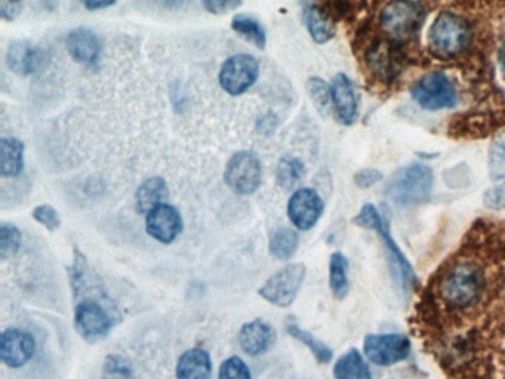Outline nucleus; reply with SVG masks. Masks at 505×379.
I'll use <instances>...</instances> for the list:
<instances>
[{
  "label": "nucleus",
  "instance_id": "7ed1b4c3",
  "mask_svg": "<svg viewBox=\"0 0 505 379\" xmlns=\"http://www.w3.org/2000/svg\"><path fill=\"white\" fill-rule=\"evenodd\" d=\"M432 172L421 163H412L391 175L386 187V196L398 206H415L432 196Z\"/></svg>",
  "mask_w": 505,
  "mask_h": 379
},
{
  "label": "nucleus",
  "instance_id": "a19ab883",
  "mask_svg": "<svg viewBox=\"0 0 505 379\" xmlns=\"http://www.w3.org/2000/svg\"><path fill=\"white\" fill-rule=\"evenodd\" d=\"M504 379H505V375H504Z\"/></svg>",
  "mask_w": 505,
  "mask_h": 379
},
{
  "label": "nucleus",
  "instance_id": "7c9ffc66",
  "mask_svg": "<svg viewBox=\"0 0 505 379\" xmlns=\"http://www.w3.org/2000/svg\"><path fill=\"white\" fill-rule=\"evenodd\" d=\"M103 379H133V366L119 354H110L104 360Z\"/></svg>",
  "mask_w": 505,
  "mask_h": 379
},
{
  "label": "nucleus",
  "instance_id": "f257e3e1",
  "mask_svg": "<svg viewBox=\"0 0 505 379\" xmlns=\"http://www.w3.org/2000/svg\"><path fill=\"white\" fill-rule=\"evenodd\" d=\"M69 277L76 303L74 328L85 341H101L120 322L116 304L113 303L103 285L97 281L88 261L78 249L74 251Z\"/></svg>",
  "mask_w": 505,
  "mask_h": 379
},
{
  "label": "nucleus",
  "instance_id": "0eeeda50",
  "mask_svg": "<svg viewBox=\"0 0 505 379\" xmlns=\"http://www.w3.org/2000/svg\"><path fill=\"white\" fill-rule=\"evenodd\" d=\"M305 274H307V269L304 264L287 265L278 270V273H274L260 288L258 294L261 295L267 303L273 304L276 307H289L300 292Z\"/></svg>",
  "mask_w": 505,
  "mask_h": 379
},
{
  "label": "nucleus",
  "instance_id": "f8f14e48",
  "mask_svg": "<svg viewBox=\"0 0 505 379\" xmlns=\"http://www.w3.org/2000/svg\"><path fill=\"white\" fill-rule=\"evenodd\" d=\"M323 201L312 188H300L287 203V217L298 230L307 231L316 226L323 213Z\"/></svg>",
  "mask_w": 505,
  "mask_h": 379
},
{
  "label": "nucleus",
  "instance_id": "72a5a7b5",
  "mask_svg": "<svg viewBox=\"0 0 505 379\" xmlns=\"http://www.w3.org/2000/svg\"><path fill=\"white\" fill-rule=\"evenodd\" d=\"M31 215H33L36 221L42 224L43 227H47V230L56 231L60 228V215L56 212V209L52 208L51 205L38 206Z\"/></svg>",
  "mask_w": 505,
  "mask_h": 379
},
{
  "label": "nucleus",
  "instance_id": "20e7f679",
  "mask_svg": "<svg viewBox=\"0 0 505 379\" xmlns=\"http://www.w3.org/2000/svg\"><path fill=\"white\" fill-rule=\"evenodd\" d=\"M471 30L468 22L454 13H441L428 33V47L432 56L449 60L468 47Z\"/></svg>",
  "mask_w": 505,
  "mask_h": 379
},
{
  "label": "nucleus",
  "instance_id": "2f4dec72",
  "mask_svg": "<svg viewBox=\"0 0 505 379\" xmlns=\"http://www.w3.org/2000/svg\"><path fill=\"white\" fill-rule=\"evenodd\" d=\"M489 174L493 179L505 178V135L498 138L491 147Z\"/></svg>",
  "mask_w": 505,
  "mask_h": 379
},
{
  "label": "nucleus",
  "instance_id": "4468645a",
  "mask_svg": "<svg viewBox=\"0 0 505 379\" xmlns=\"http://www.w3.org/2000/svg\"><path fill=\"white\" fill-rule=\"evenodd\" d=\"M146 230L153 239L163 245L175 242L183 231V218L178 209L163 203L147 213Z\"/></svg>",
  "mask_w": 505,
  "mask_h": 379
},
{
  "label": "nucleus",
  "instance_id": "393cba45",
  "mask_svg": "<svg viewBox=\"0 0 505 379\" xmlns=\"http://www.w3.org/2000/svg\"><path fill=\"white\" fill-rule=\"evenodd\" d=\"M298 245H300L298 233L289 227H280L278 230L273 231L270 242H269V249L274 258L287 261L295 255Z\"/></svg>",
  "mask_w": 505,
  "mask_h": 379
},
{
  "label": "nucleus",
  "instance_id": "6ab92c4d",
  "mask_svg": "<svg viewBox=\"0 0 505 379\" xmlns=\"http://www.w3.org/2000/svg\"><path fill=\"white\" fill-rule=\"evenodd\" d=\"M212 362L203 349H190L183 353L176 365V379H210Z\"/></svg>",
  "mask_w": 505,
  "mask_h": 379
},
{
  "label": "nucleus",
  "instance_id": "5701e85b",
  "mask_svg": "<svg viewBox=\"0 0 505 379\" xmlns=\"http://www.w3.org/2000/svg\"><path fill=\"white\" fill-rule=\"evenodd\" d=\"M304 22L314 42L326 43L334 38V24L317 4H309L304 9Z\"/></svg>",
  "mask_w": 505,
  "mask_h": 379
},
{
  "label": "nucleus",
  "instance_id": "ea45409f",
  "mask_svg": "<svg viewBox=\"0 0 505 379\" xmlns=\"http://www.w3.org/2000/svg\"><path fill=\"white\" fill-rule=\"evenodd\" d=\"M500 61H501V69L505 74V42L504 45H502L501 54H500Z\"/></svg>",
  "mask_w": 505,
  "mask_h": 379
},
{
  "label": "nucleus",
  "instance_id": "58836bf2",
  "mask_svg": "<svg viewBox=\"0 0 505 379\" xmlns=\"http://www.w3.org/2000/svg\"><path fill=\"white\" fill-rule=\"evenodd\" d=\"M86 9L90 11H98V9L110 8L116 4V0H81Z\"/></svg>",
  "mask_w": 505,
  "mask_h": 379
},
{
  "label": "nucleus",
  "instance_id": "39448f33",
  "mask_svg": "<svg viewBox=\"0 0 505 379\" xmlns=\"http://www.w3.org/2000/svg\"><path fill=\"white\" fill-rule=\"evenodd\" d=\"M355 224L368 228V230H375L378 235L381 236L382 243L389 252V264L393 265L394 274L402 283L403 288L409 289V286L415 281V273L409 261L407 260V256L403 255L402 251L398 249V245L389 235V227L382 221L378 209L373 205H364L355 218Z\"/></svg>",
  "mask_w": 505,
  "mask_h": 379
},
{
  "label": "nucleus",
  "instance_id": "dca6fc26",
  "mask_svg": "<svg viewBox=\"0 0 505 379\" xmlns=\"http://www.w3.org/2000/svg\"><path fill=\"white\" fill-rule=\"evenodd\" d=\"M47 63V56L40 47H33L27 40H17L9 45L6 65L20 76H29L38 72Z\"/></svg>",
  "mask_w": 505,
  "mask_h": 379
},
{
  "label": "nucleus",
  "instance_id": "4be33fe9",
  "mask_svg": "<svg viewBox=\"0 0 505 379\" xmlns=\"http://www.w3.org/2000/svg\"><path fill=\"white\" fill-rule=\"evenodd\" d=\"M335 379H372V374L362 354L355 349H348L334 366Z\"/></svg>",
  "mask_w": 505,
  "mask_h": 379
},
{
  "label": "nucleus",
  "instance_id": "412c9836",
  "mask_svg": "<svg viewBox=\"0 0 505 379\" xmlns=\"http://www.w3.org/2000/svg\"><path fill=\"white\" fill-rule=\"evenodd\" d=\"M24 144L18 138H2L0 140V175L17 177L24 168Z\"/></svg>",
  "mask_w": 505,
  "mask_h": 379
},
{
  "label": "nucleus",
  "instance_id": "ddd939ff",
  "mask_svg": "<svg viewBox=\"0 0 505 379\" xmlns=\"http://www.w3.org/2000/svg\"><path fill=\"white\" fill-rule=\"evenodd\" d=\"M36 351L35 338L21 329H8L0 338V358L6 366H24L30 362Z\"/></svg>",
  "mask_w": 505,
  "mask_h": 379
},
{
  "label": "nucleus",
  "instance_id": "a878e982",
  "mask_svg": "<svg viewBox=\"0 0 505 379\" xmlns=\"http://www.w3.org/2000/svg\"><path fill=\"white\" fill-rule=\"evenodd\" d=\"M330 286L335 298L344 299L350 289L348 281V260L341 252H335L330 256Z\"/></svg>",
  "mask_w": 505,
  "mask_h": 379
},
{
  "label": "nucleus",
  "instance_id": "c85d7f7f",
  "mask_svg": "<svg viewBox=\"0 0 505 379\" xmlns=\"http://www.w3.org/2000/svg\"><path fill=\"white\" fill-rule=\"evenodd\" d=\"M307 88H309L312 103L316 106L317 111H319L321 116H330V110H332V107H334L330 86L326 85L325 82L319 79V77H312Z\"/></svg>",
  "mask_w": 505,
  "mask_h": 379
},
{
  "label": "nucleus",
  "instance_id": "f03ea898",
  "mask_svg": "<svg viewBox=\"0 0 505 379\" xmlns=\"http://www.w3.org/2000/svg\"><path fill=\"white\" fill-rule=\"evenodd\" d=\"M486 286L482 265L475 261H458L439 285V295L448 308H468L479 301Z\"/></svg>",
  "mask_w": 505,
  "mask_h": 379
},
{
  "label": "nucleus",
  "instance_id": "f3484780",
  "mask_svg": "<svg viewBox=\"0 0 505 379\" xmlns=\"http://www.w3.org/2000/svg\"><path fill=\"white\" fill-rule=\"evenodd\" d=\"M332 104L339 122L343 125L355 124L357 117V97L355 86L344 73H339L330 83Z\"/></svg>",
  "mask_w": 505,
  "mask_h": 379
},
{
  "label": "nucleus",
  "instance_id": "a211bd4d",
  "mask_svg": "<svg viewBox=\"0 0 505 379\" xmlns=\"http://www.w3.org/2000/svg\"><path fill=\"white\" fill-rule=\"evenodd\" d=\"M67 51L76 63L94 65L98 60L101 45L94 31L85 27L76 29L67 36Z\"/></svg>",
  "mask_w": 505,
  "mask_h": 379
},
{
  "label": "nucleus",
  "instance_id": "6e6552de",
  "mask_svg": "<svg viewBox=\"0 0 505 379\" xmlns=\"http://www.w3.org/2000/svg\"><path fill=\"white\" fill-rule=\"evenodd\" d=\"M262 168L257 154L252 151H239L228 160L224 181L227 187L237 194H252L261 184Z\"/></svg>",
  "mask_w": 505,
  "mask_h": 379
},
{
  "label": "nucleus",
  "instance_id": "cd10ccee",
  "mask_svg": "<svg viewBox=\"0 0 505 379\" xmlns=\"http://www.w3.org/2000/svg\"><path fill=\"white\" fill-rule=\"evenodd\" d=\"M304 163L296 158H283L276 169V181L283 190H292L304 178Z\"/></svg>",
  "mask_w": 505,
  "mask_h": 379
},
{
  "label": "nucleus",
  "instance_id": "e433bc0d",
  "mask_svg": "<svg viewBox=\"0 0 505 379\" xmlns=\"http://www.w3.org/2000/svg\"><path fill=\"white\" fill-rule=\"evenodd\" d=\"M382 178V174L377 169H362V171L357 172L355 175V183L357 187L360 188H369L375 185V184L380 183Z\"/></svg>",
  "mask_w": 505,
  "mask_h": 379
},
{
  "label": "nucleus",
  "instance_id": "9d476101",
  "mask_svg": "<svg viewBox=\"0 0 505 379\" xmlns=\"http://www.w3.org/2000/svg\"><path fill=\"white\" fill-rule=\"evenodd\" d=\"M423 20V11L415 0H391L382 9V30L394 39H405L415 33Z\"/></svg>",
  "mask_w": 505,
  "mask_h": 379
},
{
  "label": "nucleus",
  "instance_id": "2eb2a0df",
  "mask_svg": "<svg viewBox=\"0 0 505 379\" xmlns=\"http://www.w3.org/2000/svg\"><path fill=\"white\" fill-rule=\"evenodd\" d=\"M278 340L276 329L264 320L257 319L244 324L239 332L240 349L252 357H258L273 349Z\"/></svg>",
  "mask_w": 505,
  "mask_h": 379
},
{
  "label": "nucleus",
  "instance_id": "f704fd0d",
  "mask_svg": "<svg viewBox=\"0 0 505 379\" xmlns=\"http://www.w3.org/2000/svg\"><path fill=\"white\" fill-rule=\"evenodd\" d=\"M484 206L492 209V211L505 209V181L498 184L495 187L489 188L488 192L484 193Z\"/></svg>",
  "mask_w": 505,
  "mask_h": 379
},
{
  "label": "nucleus",
  "instance_id": "9b49d317",
  "mask_svg": "<svg viewBox=\"0 0 505 379\" xmlns=\"http://www.w3.org/2000/svg\"><path fill=\"white\" fill-rule=\"evenodd\" d=\"M258 74V61L249 54H237L226 60L221 67L219 85L228 95L237 97L244 94L257 82Z\"/></svg>",
  "mask_w": 505,
  "mask_h": 379
},
{
  "label": "nucleus",
  "instance_id": "c9c22d12",
  "mask_svg": "<svg viewBox=\"0 0 505 379\" xmlns=\"http://www.w3.org/2000/svg\"><path fill=\"white\" fill-rule=\"evenodd\" d=\"M201 4L208 13L223 15L239 8L242 0H201Z\"/></svg>",
  "mask_w": 505,
  "mask_h": 379
},
{
  "label": "nucleus",
  "instance_id": "423d86ee",
  "mask_svg": "<svg viewBox=\"0 0 505 379\" xmlns=\"http://www.w3.org/2000/svg\"><path fill=\"white\" fill-rule=\"evenodd\" d=\"M412 99L424 110L439 111L452 108L458 103V94L454 83L445 73L432 72L421 77L412 86Z\"/></svg>",
  "mask_w": 505,
  "mask_h": 379
},
{
  "label": "nucleus",
  "instance_id": "4c0bfd02",
  "mask_svg": "<svg viewBox=\"0 0 505 379\" xmlns=\"http://www.w3.org/2000/svg\"><path fill=\"white\" fill-rule=\"evenodd\" d=\"M22 0H0V13L6 22H13L21 11Z\"/></svg>",
  "mask_w": 505,
  "mask_h": 379
},
{
  "label": "nucleus",
  "instance_id": "b1692460",
  "mask_svg": "<svg viewBox=\"0 0 505 379\" xmlns=\"http://www.w3.org/2000/svg\"><path fill=\"white\" fill-rule=\"evenodd\" d=\"M232 29L235 33L244 39L246 42L252 43L258 49H264L267 45V36L261 22H257L251 15L237 13L232 20Z\"/></svg>",
  "mask_w": 505,
  "mask_h": 379
},
{
  "label": "nucleus",
  "instance_id": "aec40b11",
  "mask_svg": "<svg viewBox=\"0 0 505 379\" xmlns=\"http://www.w3.org/2000/svg\"><path fill=\"white\" fill-rule=\"evenodd\" d=\"M169 192L162 177H153L140 185L135 194V208L140 213H149L158 206L167 203Z\"/></svg>",
  "mask_w": 505,
  "mask_h": 379
},
{
  "label": "nucleus",
  "instance_id": "1a4fd4ad",
  "mask_svg": "<svg viewBox=\"0 0 505 379\" xmlns=\"http://www.w3.org/2000/svg\"><path fill=\"white\" fill-rule=\"evenodd\" d=\"M411 341L402 333H372L364 341V356L377 366H393L411 354Z\"/></svg>",
  "mask_w": 505,
  "mask_h": 379
},
{
  "label": "nucleus",
  "instance_id": "c756f323",
  "mask_svg": "<svg viewBox=\"0 0 505 379\" xmlns=\"http://www.w3.org/2000/svg\"><path fill=\"white\" fill-rule=\"evenodd\" d=\"M21 246V233L13 224H2L0 227V258L8 260L17 254Z\"/></svg>",
  "mask_w": 505,
  "mask_h": 379
},
{
  "label": "nucleus",
  "instance_id": "473e14b6",
  "mask_svg": "<svg viewBox=\"0 0 505 379\" xmlns=\"http://www.w3.org/2000/svg\"><path fill=\"white\" fill-rule=\"evenodd\" d=\"M218 379H252L249 367L242 358L230 357L219 367Z\"/></svg>",
  "mask_w": 505,
  "mask_h": 379
},
{
  "label": "nucleus",
  "instance_id": "bb28decb",
  "mask_svg": "<svg viewBox=\"0 0 505 379\" xmlns=\"http://www.w3.org/2000/svg\"><path fill=\"white\" fill-rule=\"evenodd\" d=\"M287 331L292 338H295L296 341L303 342L305 347H309V349H312V356H314L317 362L321 363V365L330 363L332 357H334V353H332V349H330L328 345L319 341L309 331L301 329L295 322H287Z\"/></svg>",
  "mask_w": 505,
  "mask_h": 379
}]
</instances>
